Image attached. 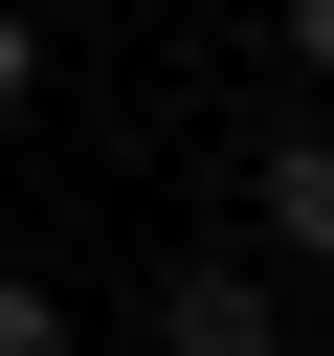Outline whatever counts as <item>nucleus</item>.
Masks as SVG:
<instances>
[{
    "label": "nucleus",
    "instance_id": "f257e3e1",
    "mask_svg": "<svg viewBox=\"0 0 334 356\" xmlns=\"http://www.w3.org/2000/svg\"><path fill=\"white\" fill-rule=\"evenodd\" d=\"M156 356H289V312H267V267H223V245H200V267L156 289Z\"/></svg>",
    "mask_w": 334,
    "mask_h": 356
},
{
    "label": "nucleus",
    "instance_id": "f03ea898",
    "mask_svg": "<svg viewBox=\"0 0 334 356\" xmlns=\"http://www.w3.org/2000/svg\"><path fill=\"white\" fill-rule=\"evenodd\" d=\"M245 200H267V245H289V267H334V134H267V178H245Z\"/></svg>",
    "mask_w": 334,
    "mask_h": 356
},
{
    "label": "nucleus",
    "instance_id": "7ed1b4c3",
    "mask_svg": "<svg viewBox=\"0 0 334 356\" xmlns=\"http://www.w3.org/2000/svg\"><path fill=\"white\" fill-rule=\"evenodd\" d=\"M0 356H67V312H45V289H22V267H0Z\"/></svg>",
    "mask_w": 334,
    "mask_h": 356
},
{
    "label": "nucleus",
    "instance_id": "20e7f679",
    "mask_svg": "<svg viewBox=\"0 0 334 356\" xmlns=\"http://www.w3.org/2000/svg\"><path fill=\"white\" fill-rule=\"evenodd\" d=\"M267 44H289V67H312V89H334V0H267Z\"/></svg>",
    "mask_w": 334,
    "mask_h": 356
},
{
    "label": "nucleus",
    "instance_id": "39448f33",
    "mask_svg": "<svg viewBox=\"0 0 334 356\" xmlns=\"http://www.w3.org/2000/svg\"><path fill=\"white\" fill-rule=\"evenodd\" d=\"M22 67H45V22H22V0H0V111H22Z\"/></svg>",
    "mask_w": 334,
    "mask_h": 356
}]
</instances>
